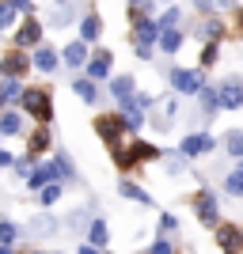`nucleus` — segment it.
Instances as JSON below:
<instances>
[{
  "instance_id": "18",
  "label": "nucleus",
  "mask_w": 243,
  "mask_h": 254,
  "mask_svg": "<svg viewBox=\"0 0 243 254\" xmlns=\"http://www.w3.org/2000/svg\"><path fill=\"white\" fill-rule=\"evenodd\" d=\"M19 129H23V118L19 114H11V110H8V114L0 118V133H4V137H15Z\"/></svg>"
},
{
  "instance_id": "4",
  "label": "nucleus",
  "mask_w": 243,
  "mask_h": 254,
  "mask_svg": "<svg viewBox=\"0 0 243 254\" xmlns=\"http://www.w3.org/2000/svg\"><path fill=\"white\" fill-rule=\"evenodd\" d=\"M171 84L179 87L182 95H194V91H201V72H182V68H175V72H171Z\"/></svg>"
},
{
  "instance_id": "30",
  "label": "nucleus",
  "mask_w": 243,
  "mask_h": 254,
  "mask_svg": "<svg viewBox=\"0 0 243 254\" xmlns=\"http://www.w3.org/2000/svg\"><path fill=\"white\" fill-rule=\"evenodd\" d=\"M201 11H213V8H232V0H198Z\"/></svg>"
},
{
  "instance_id": "31",
  "label": "nucleus",
  "mask_w": 243,
  "mask_h": 254,
  "mask_svg": "<svg viewBox=\"0 0 243 254\" xmlns=\"http://www.w3.org/2000/svg\"><path fill=\"white\" fill-rule=\"evenodd\" d=\"M179 19H182V15H179V11H175V8H171L167 15L160 19V31H167V27H179Z\"/></svg>"
},
{
  "instance_id": "19",
  "label": "nucleus",
  "mask_w": 243,
  "mask_h": 254,
  "mask_svg": "<svg viewBox=\"0 0 243 254\" xmlns=\"http://www.w3.org/2000/svg\"><path fill=\"white\" fill-rule=\"evenodd\" d=\"M118 190H122V197H133V201H141V205H152V197H148V193L141 190L137 182H122Z\"/></svg>"
},
{
  "instance_id": "33",
  "label": "nucleus",
  "mask_w": 243,
  "mask_h": 254,
  "mask_svg": "<svg viewBox=\"0 0 243 254\" xmlns=\"http://www.w3.org/2000/svg\"><path fill=\"white\" fill-rule=\"evenodd\" d=\"M34 171V156L31 159H19V163H15V175H31Z\"/></svg>"
},
{
  "instance_id": "29",
  "label": "nucleus",
  "mask_w": 243,
  "mask_h": 254,
  "mask_svg": "<svg viewBox=\"0 0 243 254\" xmlns=\"http://www.w3.org/2000/svg\"><path fill=\"white\" fill-rule=\"evenodd\" d=\"M228 193H243V167L228 175Z\"/></svg>"
},
{
  "instance_id": "16",
  "label": "nucleus",
  "mask_w": 243,
  "mask_h": 254,
  "mask_svg": "<svg viewBox=\"0 0 243 254\" xmlns=\"http://www.w3.org/2000/svg\"><path fill=\"white\" fill-rule=\"evenodd\" d=\"M99 31H103V23H99V15H84V23H80V38L84 42H95Z\"/></svg>"
},
{
  "instance_id": "20",
  "label": "nucleus",
  "mask_w": 243,
  "mask_h": 254,
  "mask_svg": "<svg viewBox=\"0 0 243 254\" xmlns=\"http://www.w3.org/2000/svg\"><path fill=\"white\" fill-rule=\"evenodd\" d=\"M46 148H50V129H38V133H34V137H31V152H27V156H42V152Z\"/></svg>"
},
{
  "instance_id": "10",
  "label": "nucleus",
  "mask_w": 243,
  "mask_h": 254,
  "mask_svg": "<svg viewBox=\"0 0 243 254\" xmlns=\"http://www.w3.org/2000/svg\"><path fill=\"white\" fill-rule=\"evenodd\" d=\"M38 38H42V27H38V19H27L19 31H15V46H34Z\"/></svg>"
},
{
  "instance_id": "14",
  "label": "nucleus",
  "mask_w": 243,
  "mask_h": 254,
  "mask_svg": "<svg viewBox=\"0 0 243 254\" xmlns=\"http://www.w3.org/2000/svg\"><path fill=\"white\" fill-rule=\"evenodd\" d=\"M160 38V23H152V19H137V42L141 46H148V42H156Z\"/></svg>"
},
{
  "instance_id": "11",
  "label": "nucleus",
  "mask_w": 243,
  "mask_h": 254,
  "mask_svg": "<svg viewBox=\"0 0 243 254\" xmlns=\"http://www.w3.org/2000/svg\"><path fill=\"white\" fill-rule=\"evenodd\" d=\"M87 76H91V80H103V76H110V53H95V57L87 61Z\"/></svg>"
},
{
  "instance_id": "22",
  "label": "nucleus",
  "mask_w": 243,
  "mask_h": 254,
  "mask_svg": "<svg viewBox=\"0 0 243 254\" xmlns=\"http://www.w3.org/2000/svg\"><path fill=\"white\" fill-rule=\"evenodd\" d=\"M110 232H106V220H91V247H106Z\"/></svg>"
},
{
  "instance_id": "15",
  "label": "nucleus",
  "mask_w": 243,
  "mask_h": 254,
  "mask_svg": "<svg viewBox=\"0 0 243 254\" xmlns=\"http://www.w3.org/2000/svg\"><path fill=\"white\" fill-rule=\"evenodd\" d=\"M110 95H114L118 103L129 99V95H133V76H114V80H110Z\"/></svg>"
},
{
  "instance_id": "12",
  "label": "nucleus",
  "mask_w": 243,
  "mask_h": 254,
  "mask_svg": "<svg viewBox=\"0 0 243 254\" xmlns=\"http://www.w3.org/2000/svg\"><path fill=\"white\" fill-rule=\"evenodd\" d=\"M34 68H38V72H53V68H57V53H53L50 46H38V53H34Z\"/></svg>"
},
{
  "instance_id": "26",
  "label": "nucleus",
  "mask_w": 243,
  "mask_h": 254,
  "mask_svg": "<svg viewBox=\"0 0 243 254\" xmlns=\"http://www.w3.org/2000/svg\"><path fill=\"white\" fill-rule=\"evenodd\" d=\"M0 91H4V99H8V103H19V99H23V87H19V80H8V84L0 87Z\"/></svg>"
},
{
  "instance_id": "39",
  "label": "nucleus",
  "mask_w": 243,
  "mask_h": 254,
  "mask_svg": "<svg viewBox=\"0 0 243 254\" xmlns=\"http://www.w3.org/2000/svg\"><path fill=\"white\" fill-rule=\"evenodd\" d=\"M0 254H15V247H11V243H0Z\"/></svg>"
},
{
  "instance_id": "23",
  "label": "nucleus",
  "mask_w": 243,
  "mask_h": 254,
  "mask_svg": "<svg viewBox=\"0 0 243 254\" xmlns=\"http://www.w3.org/2000/svg\"><path fill=\"white\" fill-rule=\"evenodd\" d=\"M15 0H4V4H0V31H4V27H11V23H15Z\"/></svg>"
},
{
  "instance_id": "1",
  "label": "nucleus",
  "mask_w": 243,
  "mask_h": 254,
  "mask_svg": "<svg viewBox=\"0 0 243 254\" xmlns=\"http://www.w3.org/2000/svg\"><path fill=\"white\" fill-rule=\"evenodd\" d=\"M23 106H27V110H31L34 118H38V122H50L53 118V106H50V91H42V87H31V91H23V99H19Z\"/></svg>"
},
{
  "instance_id": "28",
  "label": "nucleus",
  "mask_w": 243,
  "mask_h": 254,
  "mask_svg": "<svg viewBox=\"0 0 243 254\" xmlns=\"http://www.w3.org/2000/svg\"><path fill=\"white\" fill-rule=\"evenodd\" d=\"M38 193H42V205H53L57 197H61V186H50V182H46V186H42Z\"/></svg>"
},
{
  "instance_id": "36",
  "label": "nucleus",
  "mask_w": 243,
  "mask_h": 254,
  "mask_svg": "<svg viewBox=\"0 0 243 254\" xmlns=\"http://www.w3.org/2000/svg\"><path fill=\"white\" fill-rule=\"evenodd\" d=\"M217 61V46H209V50H205V57H201V64H213Z\"/></svg>"
},
{
  "instance_id": "7",
  "label": "nucleus",
  "mask_w": 243,
  "mask_h": 254,
  "mask_svg": "<svg viewBox=\"0 0 243 254\" xmlns=\"http://www.w3.org/2000/svg\"><path fill=\"white\" fill-rule=\"evenodd\" d=\"M182 156H201V152H213V137H205V133H194V137H186L179 144Z\"/></svg>"
},
{
  "instance_id": "34",
  "label": "nucleus",
  "mask_w": 243,
  "mask_h": 254,
  "mask_svg": "<svg viewBox=\"0 0 243 254\" xmlns=\"http://www.w3.org/2000/svg\"><path fill=\"white\" fill-rule=\"evenodd\" d=\"M31 232H38V235H42V232H53V220H34Z\"/></svg>"
},
{
  "instance_id": "41",
  "label": "nucleus",
  "mask_w": 243,
  "mask_h": 254,
  "mask_svg": "<svg viewBox=\"0 0 243 254\" xmlns=\"http://www.w3.org/2000/svg\"><path fill=\"white\" fill-rule=\"evenodd\" d=\"M4 103H8V99H4V91H0V106H4Z\"/></svg>"
},
{
  "instance_id": "9",
  "label": "nucleus",
  "mask_w": 243,
  "mask_h": 254,
  "mask_svg": "<svg viewBox=\"0 0 243 254\" xmlns=\"http://www.w3.org/2000/svg\"><path fill=\"white\" fill-rule=\"evenodd\" d=\"M198 220L201 224H213V220H217V197H213L209 190L198 193Z\"/></svg>"
},
{
  "instance_id": "17",
  "label": "nucleus",
  "mask_w": 243,
  "mask_h": 254,
  "mask_svg": "<svg viewBox=\"0 0 243 254\" xmlns=\"http://www.w3.org/2000/svg\"><path fill=\"white\" fill-rule=\"evenodd\" d=\"M160 46H163V53H179L182 34L175 31V27H167V31H160Z\"/></svg>"
},
{
  "instance_id": "21",
  "label": "nucleus",
  "mask_w": 243,
  "mask_h": 254,
  "mask_svg": "<svg viewBox=\"0 0 243 254\" xmlns=\"http://www.w3.org/2000/svg\"><path fill=\"white\" fill-rule=\"evenodd\" d=\"M73 91L84 99V103H95V99H99V95H95V80H76Z\"/></svg>"
},
{
  "instance_id": "5",
  "label": "nucleus",
  "mask_w": 243,
  "mask_h": 254,
  "mask_svg": "<svg viewBox=\"0 0 243 254\" xmlns=\"http://www.w3.org/2000/svg\"><path fill=\"white\" fill-rule=\"evenodd\" d=\"M57 175H61V171H57V163H42V167H34L31 175H27V186H31V190H42L46 182H53Z\"/></svg>"
},
{
  "instance_id": "25",
  "label": "nucleus",
  "mask_w": 243,
  "mask_h": 254,
  "mask_svg": "<svg viewBox=\"0 0 243 254\" xmlns=\"http://www.w3.org/2000/svg\"><path fill=\"white\" fill-rule=\"evenodd\" d=\"M224 144H228V152H232L236 159H243V133H240V129H236V133H228V140H224Z\"/></svg>"
},
{
  "instance_id": "27",
  "label": "nucleus",
  "mask_w": 243,
  "mask_h": 254,
  "mask_svg": "<svg viewBox=\"0 0 243 254\" xmlns=\"http://www.w3.org/2000/svg\"><path fill=\"white\" fill-rule=\"evenodd\" d=\"M15 235H19V228H15L11 220L0 224V243H15Z\"/></svg>"
},
{
  "instance_id": "3",
  "label": "nucleus",
  "mask_w": 243,
  "mask_h": 254,
  "mask_svg": "<svg viewBox=\"0 0 243 254\" xmlns=\"http://www.w3.org/2000/svg\"><path fill=\"white\" fill-rule=\"evenodd\" d=\"M95 129H99V137H103V140H110V144H114V140H118V133L126 129V122H122L118 114H103V118L95 122Z\"/></svg>"
},
{
  "instance_id": "38",
  "label": "nucleus",
  "mask_w": 243,
  "mask_h": 254,
  "mask_svg": "<svg viewBox=\"0 0 243 254\" xmlns=\"http://www.w3.org/2000/svg\"><path fill=\"white\" fill-rule=\"evenodd\" d=\"M15 8H19V11H27V15H31V11H34V4H31V0H15Z\"/></svg>"
},
{
  "instance_id": "37",
  "label": "nucleus",
  "mask_w": 243,
  "mask_h": 254,
  "mask_svg": "<svg viewBox=\"0 0 243 254\" xmlns=\"http://www.w3.org/2000/svg\"><path fill=\"white\" fill-rule=\"evenodd\" d=\"M11 163H15V156H11V152H0V167H11Z\"/></svg>"
},
{
  "instance_id": "8",
  "label": "nucleus",
  "mask_w": 243,
  "mask_h": 254,
  "mask_svg": "<svg viewBox=\"0 0 243 254\" xmlns=\"http://www.w3.org/2000/svg\"><path fill=\"white\" fill-rule=\"evenodd\" d=\"M61 57H65V64H69V68H80V64H87V46H84V38H80V42H69Z\"/></svg>"
},
{
  "instance_id": "40",
  "label": "nucleus",
  "mask_w": 243,
  "mask_h": 254,
  "mask_svg": "<svg viewBox=\"0 0 243 254\" xmlns=\"http://www.w3.org/2000/svg\"><path fill=\"white\" fill-rule=\"evenodd\" d=\"M80 254H99V247H80Z\"/></svg>"
},
{
  "instance_id": "13",
  "label": "nucleus",
  "mask_w": 243,
  "mask_h": 254,
  "mask_svg": "<svg viewBox=\"0 0 243 254\" xmlns=\"http://www.w3.org/2000/svg\"><path fill=\"white\" fill-rule=\"evenodd\" d=\"M0 68H4V72H8V76H23V72H27V57H23V53H15V50H11L8 57L0 61Z\"/></svg>"
},
{
  "instance_id": "6",
  "label": "nucleus",
  "mask_w": 243,
  "mask_h": 254,
  "mask_svg": "<svg viewBox=\"0 0 243 254\" xmlns=\"http://www.w3.org/2000/svg\"><path fill=\"white\" fill-rule=\"evenodd\" d=\"M217 243H221L228 254H236L243 247V232H240V228H232V224H224V228H217Z\"/></svg>"
},
{
  "instance_id": "24",
  "label": "nucleus",
  "mask_w": 243,
  "mask_h": 254,
  "mask_svg": "<svg viewBox=\"0 0 243 254\" xmlns=\"http://www.w3.org/2000/svg\"><path fill=\"white\" fill-rule=\"evenodd\" d=\"M198 95H201V106H205L209 114H213V110H217V106H221V91H213V87H201Z\"/></svg>"
},
{
  "instance_id": "42",
  "label": "nucleus",
  "mask_w": 243,
  "mask_h": 254,
  "mask_svg": "<svg viewBox=\"0 0 243 254\" xmlns=\"http://www.w3.org/2000/svg\"><path fill=\"white\" fill-rule=\"evenodd\" d=\"M129 4H145V0H129Z\"/></svg>"
},
{
  "instance_id": "35",
  "label": "nucleus",
  "mask_w": 243,
  "mask_h": 254,
  "mask_svg": "<svg viewBox=\"0 0 243 254\" xmlns=\"http://www.w3.org/2000/svg\"><path fill=\"white\" fill-rule=\"evenodd\" d=\"M152 254H171V243L167 239H156V243H152Z\"/></svg>"
},
{
  "instance_id": "32",
  "label": "nucleus",
  "mask_w": 243,
  "mask_h": 254,
  "mask_svg": "<svg viewBox=\"0 0 243 254\" xmlns=\"http://www.w3.org/2000/svg\"><path fill=\"white\" fill-rule=\"evenodd\" d=\"M201 34H205V38H209V42H217V38H221V23H209V27H205V31H201Z\"/></svg>"
},
{
  "instance_id": "2",
  "label": "nucleus",
  "mask_w": 243,
  "mask_h": 254,
  "mask_svg": "<svg viewBox=\"0 0 243 254\" xmlns=\"http://www.w3.org/2000/svg\"><path fill=\"white\" fill-rule=\"evenodd\" d=\"M221 106H243V80L240 76H228V80H224L221 84Z\"/></svg>"
}]
</instances>
